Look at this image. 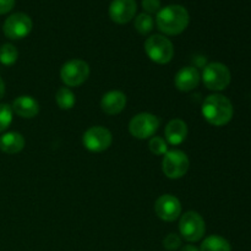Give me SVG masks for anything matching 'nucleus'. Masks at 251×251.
I'll use <instances>...</instances> for the list:
<instances>
[{"mask_svg":"<svg viewBox=\"0 0 251 251\" xmlns=\"http://www.w3.org/2000/svg\"><path fill=\"white\" fill-rule=\"evenodd\" d=\"M201 81V75L195 66H185L176 73L174 85L181 92H190L195 90Z\"/></svg>","mask_w":251,"mask_h":251,"instance_id":"obj_13","label":"nucleus"},{"mask_svg":"<svg viewBox=\"0 0 251 251\" xmlns=\"http://www.w3.org/2000/svg\"><path fill=\"white\" fill-rule=\"evenodd\" d=\"M136 10L135 0H113L109 5V16L115 24L124 25L134 19Z\"/></svg>","mask_w":251,"mask_h":251,"instance_id":"obj_12","label":"nucleus"},{"mask_svg":"<svg viewBox=\"0 0 251 251\" xmlns=\"http://www.w3.org/2000/svg\"><path fill=\"white\" fill-rule=\"evenodd\" d=\"M190 161L188 154L180 150H171L163 156L162 172L169 179H180L188 173Z\"/></svg>","mask_w":251,"mask_h":251,"instance_id":"obj_6","label":"nucleus"},{"mask_svg":"<svg viewBox=\"0 0 251 251\" xmlns=\"http://www.w3.org/2000/svg\"><path fill=\"white\" fill-rule=\"evenodd\" d=\"M179 232L181 238L189 243H196L205 235L206 225L202 216L196 211H188L180 216Z\"/></svg>","mask_w":251,"mask_h":251,"instance_id":"obj_5","label":"nucleus"},{"mask_svg":"<svg viewBox=\"0 0 251 251\" xmlns=\"http://www.w3.org/2000/svg\"><path fill=\"white\" fill-rule=\"evenodd\" d=\"M180 251H200V250H199L196 247H194V245H185V247H184Z\"/></svg>","mask_w":251,"mask_h":251,"instance_id":"obj_28","label":"nucleus"},{"mask_svg":"<svg viewBox=\"0 0 251 251\" xmlns=\"http://www.w3.org/2000/svg\"><path fill=\"white\" fill-rule=\"evenodd\" d=\"M15 6V0H0V15L11 11Z\"/></svg>","mask_w":251,"mask_h":251,"instance_id":"obj_26","label":"nucleus"},{"mask_svg":"<svg viewBox=\"0 0 251 251\" xmlns=\"http://www.w3.org/2000/svg\"><path fill=\"white\" fill-rule=\"evenodd\" d=\"M190 21L188 10L181 5H168L157 12L156 25L162 33L178 36L186 29Z\"/></svg>","mask_w":251,"mask_h":251,"instance_id":"obj_1","label":"nucleus"},{"mask_svg":"<svg viewBox=\"0 0 251 251\" xmlns=\"http://www.w3.org/2000/svg\"><path fill=\"white\" fill-rule=\"evenodd\" d=\"M200 251H230V244L220 235H210L203 239Z\"/></svg>","mask_w":251,"mask_h":251,"instance_id":"obj_18","label":"nucleus"},{"mask_svg":"<svg viewBox=\"0 0 251 251\" xmlns=\"http://www.w3.org/2000/svg\"><path fill=\"white\" fill-rule=\"evenodd\" d=\"M149 149L156 156H164L168 152V144L161 136H152L149 141Z\"/></svg>","mask_w":251,"mask_h":251,"instance_id":"obj_22","label":"nucleus"},{"mask_svg":"<svg viewBox=\"0 0 251 251\" xmlns=\"http://www.w3.org/2000/svg\"><path fill=\"white\" fill-rule=\"evenodd\" d=\"M12 112L11 105L6 104V103H0V132L5 131L10 124L12 123Z\"/></svg>","mask_w":251,"mask_h":251,"instance_id":"obj_23","label":"nucleus"},{"mask_svg":"<svg viewBox=\"0 0 251 251\" xmlns=\"http://www.w3.org/2000/svg\"><path fill=\"white\" fill-rule=\"evenodd\" d=\"M55 100L56 104H58V107L60 109L69 110L71 108H74V105H75L76 97L73 91L69 87H60L56 91Z\"/></svg>","mask_w":251,"mask_h":251,"instance_id":"obj_19","label":"nucleus"},{"mask_svg":"<svg viewBox=\"0 0 251 251\" xmlns=\"http://www.w3.org/2000/svg\"><path fill=\"white\" fill-rule=\"evenodd\" d=\"M113 142L112 132L103 126H92L85 131L82 144L90 152H103L110 147Z\"/></svg>","mask_w":251,"mask_h":251,"instance_id":"obj_10","label":"nucleus"},{"mask_svg":"<svg viewBox=\"0 0 251 251\" xmlns=\"http://www.w3.org/2000/svg\"><path fill=\"white\" fill-rule=\"evenodd\" d=\"M90 65L81 59H71L60 69V78L68 87H78L87 81Z\"/></svg>","mask_w":251,"mask_h":251,"instance_id":"obj_7","label":"nucleus"},{"mask_svg":"<svg viewBox=\"0 0 251 251\" xmlns=\"http://www.w3.org/2000/svg\"><path fill=\"white\" fill-rule=\"evenodd\" d=\"M202 117L213 126H225L232 120L234 108L232 102L223 95H211L203 100L201 108Z\"/></svg>","mask_w":251,"mask_h":251,"instance_id":"obj_2","label":"nucleus"},{"mask_svg":"<svg viewBox=\"0 0 251 251\" xmlns=\"http://www.w3.org/2000/svg\"><path fill=\"white\" fill-rule=\"evenodd\" d=\"M163 247L169 251L179 249L181 247V238L176 233H169L163 239Z\"/></svg>","mask_w":251,"mask_h":251,"instance_id":"obj_24","label":"nucleus"},{"mask_svg":"<svg viewBox=\"0 0 251 251\" xmlns=\"http://www.w3.org/2000/svg\"><path fill=\"white\" fill-rule=\"evenodd\" d=\"M142 7L146 14H157L161 10V0H142Z\"/></svg>","mask_w":251,"mask_h":251,"instance_id":"obj_25","label":"nucleus"},{"mask_svg":"<svg viewBox=\"0 0 251 251\" xmlns=\"http://www.w3.org/2000/svg\"><path fill=\"white\" fill-rule=\"evenodd\" d=\"M12 112L24 119H32L39 113V103L31 96H20L12 102Z\"/></svg>","mask_w":251,"mask_h":251,"instance_id":"obj_15","label":"nucleus"},{"mask_svg":"<svg viewBox=\"0 0 251 251\" xmlns=\"http://www.w3.org/2000/svg\"><path fill=\"white\" fill-rule=\"evenodd\" d=\"M161 122L158 117L151 113H139L129 123V132L139 140H147L154 136Z\"/></svg>","mask_w":251,"mask_h":251,"instance_id":"obj_8","label":"nucleus"},{"mask_svg":"<svg viewBox=\"0 0 251 251\" xmlns=\"http://www.w3.org/2000/svg\"><path fill=\"white\" fill-rule=\"evenodd\" d=\"M32 20L28 15L24 12H16L12 14L5 20L2 25V32L9 39L16 41V39H22L28 36L32 31Z\"/></svg>","mask_w":251,"mask_h":251,"instance_id":"obj_9","label":"nucleus"},{"mask_svg":"<svg viewBox=\"0 0 251 251\" xmlns=\"http://www.w3.org/2000/svg\"><path fill=\"white\" fill-rule=\"evenodd\" d=\"M126 107V96L122 91H109L103 95L100 100V108L108 115H117Z\"/></svg>","mask_w":251,"mask_h":251,"instance_id":"obj_14","label":"nucleus"},{"mask_svg":"<svg viewBox=\"0 0 251 251\" xmlns=\"http://www.w3.org/2000/svg\"><path fill=\"white\" fill-rule=\"evenodd\" d=\"M4 96H5V82L2 81V78L0 77V100H2Z\"/></svg>","mask_w":251,"mask_h":251,"instance_id":"obj_27","label":"nucleus"},{"mask_svg":"<svg viewBox=\"0 0 251 251\" xmlns=\"http://www.w3.org/2000/svg\"><path fill=\"white\" fill-rule=\"evenodd\" d=\"M188 125L181 119H173L167 124L164 129V137H166L167 144L172 146L183 144L188 136Z\"/></svg>","mask_w":251,"mask_h":251,"instance_id":"obj_16","label":"nucleus"},{"mask_svg":"<svg viewBox=\"0 0 251 251\" xmlns=\"http://www.w3.org/2000/svg\"><path fill=\"white\" fill-rule=\"evenodd\" d=\"M201 80L208 90L223 91L229 86L232 75L228 66L225 64L210 63L203 68Z\"/></svg>","mask_w":251,"mask_h":251,"instance_id":"obj_4","label":"nucleus"},{"mask_svg":"<svg viewBox=\"0 0 251 251\" xmlns=\"http://www.w3.org/2000/svg\"><path fill=\"white\" fill-rule=\"evenodd\" d=\"M153 19H152L151 15L146 14V12L139 14L135 17V29H136L140 34H142V36H146V34L151 33L152 29H153Z\"/></svg>","mask_w":251,"mask_h":251,"instance_id":"obj_21","label":"nucleus"},{"mask_svg":"<svg viewBox=\"0 0 251 251\" xmlns=\"http://www.w3.org/2000/svg\"><path fill=\"white\" fill-rule=\"evenodd\" d=\"M145 51L153 63L164 65L174 56V46L166 36L152 34L145 42Z\"/></svg>","mask_w":251,"mask_h":251,"instance_id":"obj_3","label":"nucleus"},{"mask_svg":"<svg viewBox=\"0 0 251 251\" xmlns=\"http://www.w3.org/2000/svg\"><path fill=\"white\" fill-rule=\"evenodd\" d=\"M25 137L20 132L7 131L0 136V151L6 154H16L24 150Z\"/></svg>","mask_w":251,"mask_h":251,"instance_id":"obj_17","label":"nucleus"},{"mask_svg":"<svg viewBox=\"0 0 251 251\" xmlns=\"http://www.w3.org/2000/svg\"><path fill=\"white\" fill-rule=\"evenodd\" d=\"M154 212L164 222H174L181 215V203L174 195L164 194L154 202Z\"/></svg>","mask_w":251,"mask_h":251,"instance_id":"obj_11","label":"nucleus"},{"mask_svg":"<svg viewBox=\"0 0 251 251\" xmlns=\"http://www.w3.org/2000/svg\"><path fill=\"white\" fill-rule=\"evenodd\" d=\"M19 59V50L11 43H5L0 47V63L5 66L14 65Z\"/></svg>","mask_w":251,"mask_h":251,"instance_id":"obj_20","label":"nucleus"}]
</instances>
